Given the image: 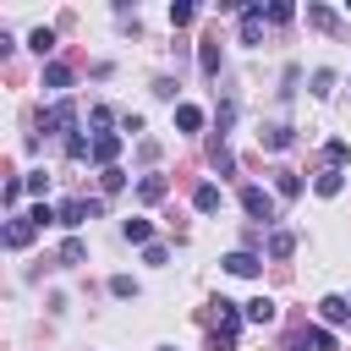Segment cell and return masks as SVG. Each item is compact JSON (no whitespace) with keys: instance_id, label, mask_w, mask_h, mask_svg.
<instances>
[{"instance_id":"obj_10","label":"cell","mask_w":351,"mask_h":351,"mask_svg":"<svg viewBox=\"0 0 351 351\" xmlns=\"http://www.w3.org/2000/svg\"><path fill=\"white\" fill-rule=\"evenodd\" d=\"M225 269H230V274H241V280H252V274H258V252H247V247H241V252H230V258H225Z\"/></svg>"},{"instance_id":"obj_22","label":"cell","mask_w":351,"mask_h":351,"mask_svg":"<svg viewBox=\"0 0 351 351\" xmlns=\"http://www.w3.org/2000/svg\"><path fill=\"white\" fill-rule=\"evenodd\" d=\"M313 93H318V99L335 93V71H313Z\"/></svg>"},{"instance_id":"obj_14","label":"cell","mask_w":351,"mask_h":351,"mask_svg":"<svg viewBox=\"0 0 351 351\" xmlns=\"http://www.w3.org/2000/svg\"><path fill=\"white\" fill-rule=\"evenodd\" d=\"M137 197H143V203H159V197H165V176H143V181H137Z\"/></svg>"},{"instance_id":"obj_2","label":"cell","mask_w":351,"mask_h":351,"mask_svg":"<svg viewBox=\"0 0 351 351\" xmlns=\"http://www.w3.org/2000/svg\"><path fill=\"white\" fill-rule=\"evenodd\" d=\"M33 230H38V225H33L27 214H11V219H5V247H11V252H16V247H27V241H33Z\"/></svg>"},{"instance_id":"obj_17","label":"cell","mask_w":351,"mask_h":351,"mask_svg":"<svg viewBox=\"0 0 351 351\" xmlns=\"http://www.w3.org/2000/svg\"><path fill=\"white\" fill-rule=\"evenodd\" d=\"M313 186H318V197H335V192H340V170H335V165H329V170H318V181H313Z\"/></svg>"},{"instance_id":"obj_24","label":"cell","mask_w":351,"mask_h":351,"mask_svg":"<svg viewBox=\"0 0 351 351\" xmlns=\"http://www.w3.org/2000/svg\"><path fill=\"white\" fill-rule=\"evenodd\" d=\"M192 16H197V5H170V22H176V27H186Z\"/></svg>"},{"instance_id":"obj_19","label":"cell","mask_w":351,"mask_h":351,"mask_svg":"<svg viewBox=\"0 0 351 351\" xmlns=\"http://www.w3.org/2000/svg\"><path fill=\"white\" fill-rule=\"evenodd\" d=\"M302 346H307V351H335V335H329V329H307Z\"/></svg>"},{"instance_id":"obj_27","label":"cell","mask_w":351,"mask_h":351,"mask_svg":"<svg viewBox=\"0 0 351 351\" xmlns=\"http://www.w3.org/2000/svg\"><path fill=\"white\" fill-rule=\"evenodd\" d=\"M27 219H33V225H38V230H44V225H49V219H60V214H55V208H49V203H38V208H33V214H27Z\"/></svg>"},{"instance_id":"obj_5","label":"cell","mask_w":351,"mask_h":351,"mask_svg":"<svg viewBox=\"0 0 351 351\" xmlns=\"http://www.w3.org/2000/svg\"><path fill=\"white\" fill-rule=\"evenodd\" d=\"M318 318H324V324H346V318H351V302H346V296H324V302H318Z\"/></svg>"},{"instance_id":"obj_4","label":"cell","mask_w":351,"mask_h":351,"mask_svg":"<svg viewBox=\"0 0 351 351\" xmlns=\"http://www.w3.org/2000/svg\"><path fill=\"white\" fill-rule=\"evenodd\" d=\"M55 214H60V219H55V225H66V230H77V225H82V219H88V197H66V203H60V208H55Z\"/></svg>"},{"instance_id":"obj_28","label":"cell","mask_w":351,"mask_h":351,"mask_svg":"<svg viewBox=\"0 0 351 351\" xmlns=\"http://www.w3.org/2000/svg\"><path fill=\"white\" fill-rule=\"evenodd\" d=\"M214 165H219V170H236V159H230V148H225V143H214Z\"/></svg>"},{"instance_id":"obj_7","label":"cell","mask_w":351,"mask_h":351,"mask_svg":"<svg viewBox=\"0 0 351 351\" xmlns=\"http://www.w3.org/2000/svg\"><path fill=\"white\" fill-rule=\"evenodd\" d=\"M258 137H263V148H269V154H285V148L296 143V137H291V126H263Z\"/></svg>"},{"instance_id":"obj_15","label":"cell","mask_w":351,"mask_h":351,"mask_svg":"<svg viewBox=\"0 0 351 351\" xmlns=\"http://www.w3.org/2000/svg\"><path fill=\"white\" fill-rule=\"evenodd\" d=\"M197 66H203V77H214V71H219V44H214V38L197 49Z\"/></svg>"},{"instance_id":"obj_30","label":"cell","mask_w":351,"mask_h":351,"mask_svg":"<svg viewBox=\"0 0 351 351\" xmlns=\"http://www.w3.org/2000/svg\"><path fill=\"white\" fill-rule=\"evenodd\" d=\"M110 291H115V296H137V285H132L126 274H115V280H110Z\"/></svg>"},{"instance_id":"obj_21","label":"cell","mask_w":351,"mask_h":351,"mask_svg":"<svg viewBox=\"0 0 351 351\" xmlns=\"http://www.w3.org/2000/svg\"><path fill=\"white\" fill-rule=\"evenodd\" d=\"M307 22H318V27H335V11H329V5H307Z\"/></svg>"},{"instance_id":"obj_25","label":"cell","mask_w":351,"mask_h":351,"mask_svg":"<svg viewBox=\"0 0 351 351\" xmlns=\"http://www.w3.org/2000/svg\"><path fill=\"white\" fill-rule=\"evenodd\" d=\"M263 16H269V22H291V16H296V5H263Z\"/></svg>"},{"instance_id":"obj_29","label":"cell","mask_w":351,"mask_h":351,"mask_svg":"<svg viewBox=\"0 0 351 351\" xmlns=\"http://www.w3.org/2000/svg\"><path fill=\"white\" fill-rule=\"evenodd\" d=\"M60 263H82V241H66L60 247Z\"/></svg>"},{"instance_id":"obj_18","label":"cell","mask_w":351,"mask_h":351,"mask_svg":"<svg viewBox=\"0 0 351 351\" xmlns=\"http://www.w3.org/2000/svg\"><path fill=\"white\" fill-rule=\"evenodd\" d=\"M269 252H274V258H291V252H296V236H291V230H274V236H269Z\"/></svg>"},{"instance_id":"obj_23","label":"cell","mask_w":351,"mask_h":351,"mask_svg":"<svg viewBox=\"0 0 351 351\" xmlns=\"http://www.w3.org/2000/svg\"><path fill=\"white\" fill-rule=\"evenodd\" d=\"M214 121H219V137H225V126H230V121H236V99H225V104H219V110H214Z\"/></svg>"},{"instance_id":"obj_31","label":"cell","mask_w":351,"mask_h":351,"mask_svg":"<svg viewBox=\"0 0 351 351\" xmlns=\"http://www.w3.org/2000/svg\"><path fill=\"white\" fill-rule=\"evenodd\" d=\"M165 351H170V346H165Z\"/></svg>"},{"instance_id":"obj_1","label":"cell","mask_w":351,"mask_h":351,"mask_svg":"<svg viewBox=\"0 0 351 351\" xmlns=\"http://www.w3.org/2000/svg\"><path fill=\"white\" fill-rule=\"evenodd\" d=\"M241 208L258 219V225H274V197L263 186H241Z\"/></svg>"},{"instance_id":"obj_12","label":"cell","mask_w":351,"mask_h":351,"mask_svg":"<svg viewBox=\"0 0 351 351\" xmlns=\"http://www.w3.org/2000/svg\"><path fill=\"white\" fill-rule=\"evenodd\" d=\"M274 313H280V307H274L269 296H252V302H247V318H252V324H274Z\"/></svg>"},{"instance_id":"obj_20","label":"cell","mask_w":351,"mask_h":351,"mask_svg":"<svg viewBox=\"0 0 351 351\" xmlns=\"http://www.w3.org/2000/svg\"><path fill=\"white\" fill-rule=\"evenodd\" d=\"M27 44H33L38 55H49V49H55V33H49V27H33V38H27Z\"/></svg>"},{"instance_id":"obj_9","label":"cell","mask_w":351,"mask_h":351,"mask_svg":"<svg viewBox=\"0 0 351 351\" xmlns=\"http://www.w3.org/2000/svg\"><path fill=\"white\" fill-rule=\"evenodd\" d=\"M121 236H126L132 247H154V225H148V219H126V225H121Z\"/></svg>"},{"instance_id":"obj_11","label":"cell","mask_w":351,"mask_h":351,"mask_svg":"<svg viewBox=\"0 0 351 351\" xmlns=\"http://www.w3.org/2000/svg\"><path fill=\"white\" fill-rule=\"evenodd\" d=\"M66 82H71V66H60V60H49V66H44V88H49V93H60Z\"/></svg>"},{"instance_id":"obj_8","label":"cell","mask_w":351,"mask_h":351,"mask_svg":"<svg viewBox=\"0 0 351 351\" xmlns=\"http://www.w3.org/2000/svg\"><path fill=\"white\" fill-rule=\"evenodd\" d=\"M192 208H197V214H219V186H214V181H203V186L192 192Z\"/></svg>"},{"instance_id":"obj_16","label":"cell","mask_w":351,"mask_h":351,"mask_svg":"<svg viewBox=\"0 0 351 351\" xmlns=\"http://www.w3.org/2000/svg\"><path fill=\"white\" fill-rule=\"evenodd\" d=\"M274 192H280V197H296V192H302V176H291V170H274Z\"/></svg>"},{"instance_id":"obj_3","label":"cell","mask_w":351,"mask_h":351,"mask_svg":"<svg viewBox=\"0 0 351 351\" xmlns=\"http://www.w3.org/2000/svg\"><path fill=\"white\" fill-rule=\"evenodd\" d=\"M115 154H121V137H115V132H93V154H88V159L110 170V159H115Z\"/></svg>"},{"instance_id":"obj_26","label":"cell","mask_w":351,"mask_h":351,"mask_svg":"<svg viewBox=\"0 0 351 351\" xmlns=\"http://www.w3.org/2000/svg\"><path fill=\"white\" fill-rule=\"evenodd\" d=\"M121 186H126V170L110 165V170H104V192H121Z\"/></svg>"},{"instance_id":"obj_6","label":"cell","mask_w":351,"mask_h":351,"mask_svg":"<svg viewBox=\"0 0 351 351\" xmlns=\"http://www.w3.org/2000/svg\"><path fill=\"white\" fill-rule=\"evenodd\" d=\"M71 121H77V104H71V99H60V104H55V110L44 115V126H49V132H66Z\"/></svg>"},{"instance_id":"obj_13","label":"cell","mask_w":351,"mask_h":351,"mask_svg":"<svg viewBox=\"0 0 351 351\" xmlns=\"http://www.w3.org/2000/svg\"><path fill=\"white\" fill-rule=\"evenodd\" d=\"M176 126H181V132H197V126H203V110H197V104H176Z\"/></svg>"}]
</instances>
